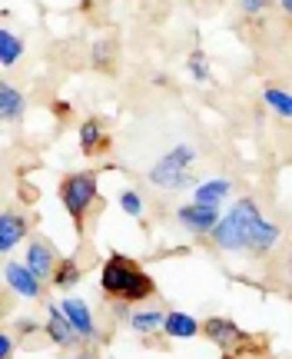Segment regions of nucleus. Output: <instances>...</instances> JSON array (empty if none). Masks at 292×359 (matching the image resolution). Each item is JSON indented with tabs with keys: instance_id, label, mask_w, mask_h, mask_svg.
<instances>
[{
	"instance_id": "a211bd4d",
	"label": "nucleus",
	"mask_w": 292,
	"mask_h": 359,
	"mask_svg": "<svg viewBox=\"0 0 292 359\" xmlns=\"http://www.w3.org/2000/svg\"><path fill=\"white\" fill-rule=\"evenodd\" d=\"M163 326H166V313H160V309H143V313L130 316V330L133 333H156Z\"/></svg>"
},
{
	"instance_id": "6ab92c4d",
	"label": "nucleus",
	"mask_w": 292,
	"mask_h": 359,
	"mask_svg": "<svg viewBox=\"0 0 292 359\" xmlns=\"http://www.w3.org/2000/svg\"><path fill=\"white\" fill-rule=\"evenodd\" d=\"M263 103H266L272 114H279L282 120H292V93L279 87H266L263 90Z\"/></svg>"
},
{
	"instance_id": "0eeeda50",
	"label": "nucleus",
	"mask_w": 292,
	"mask_h": 359,
	"mask_svg": "<svg viewBox=\"0 0 292 359\" xmlns=\"http://www.w3.org/2000/svg\"><path fill=\"white\" fill-rule=\"evenodd\" d=\"M60 309L67 313V320L74 323V330L80 339H93L97 336V323H93V313H90V306L80 299V296H67L64 303H60Z\"/></svg>"
},
{
	"instance_id": "a878e982",
	"label": "nucleus",
	"mask_w": 292,
	"mask_h": 359,
	"mask_svg": "<svg viewBox=\"0 0 292 359\" xmlns=\"http://www.w3.org/2000/svg\"><path fill=\"white\" fill-rule=\"evenodd\" d=\"M17 330H20V333H27V336H30V333H34V330H37V323H34V320H27V316H24V320H17Z\"/></svg>"
},
{
	"instance_id": "393cba45",
	"label": "nucleus",
	"mask_w": 292,
	"mask_h": 359,
	"mask_svg": "<svg viewBox=\"0 0 292 359\" xmlns=\"http://www.w3.org/2000/svg\"><path fill=\"white\" fill-rule=\"evenodd\" d=\"M13 356V339L11 336H0V359H11Z\"/></svg>"
},
{
	"instance_id": "cd10ccee",
	"label": "nucleus",
	"mask_w": 292,
	"mask_h": 359,
	"mask_svg": "<svg viewBox=\"0 0 292 359\" xmlns=\"http://www.w3.org/2000/svg\"><path fill=\"white\" fill-rule=\"evenodd\" d=\"M279 4H282V11L286 13H292V0H279Z\"/></svg>"
},
{
	"instance_id": "dca6fc26",
	"label": "nucleus",
	"mask_w": 292,
	"mask_h": 359,
	"mask_svg": "<svg viewBox=\"0 0 292 359\" xmlns=\"http://www.w3.org/2000/svg\"><path fill=\"white\" fill-rule=\"evenodd\" d=\"M103 143H106V133H103L100 120H83L80 123V150L83 154H97Z\"/></svg>"
},
{
	"instance_id": "20e7f679",
	"label": "nucleus",
	"mask_w": 292,
	"mask_h": 359,
	"mask_svg": "<svg viewBox=\"0 0 292 359\" xmlns=\"http://www.w3.org/2000/svg\"><path fill=\"white\" fill-rule=\"evenodd\" d=\"M93 200H97V173L93 170L70 173L60 183V203L76 219V226H83V217H87V210L93 206Z\"/></svg>"
},
{
	"instance_id": "b1692460",
	"label": "nucleus",
	"mask_w": 292,
	"mask_h": 359,
	"mask_svg": "<svg viewBox=\"0 0 292 359\" xmlns=\"http://www.w3.org/2000/svg\"><path fill=\"white\" fill-rule=\"evenodd\" d=\"M110 64V43H97L93 47V67H103Z\"/></svg>"
},
{
	"instance_id": "bb28decb",
	"label": "nucleus",
	"mask_w": 292,
	"mask_h": 359,
	"mask_svg": "<svg viewBox=\"0 0 292 359\" xmlns=\"http://www.w3.org/2000/svg\"><path fill=\"white\" fill-rule=\"evenodd\" d=\"M53 114H57V116H67V114H70V107H67V103H57V107H53Z\"/></svg>"
},
{
	"instance_id": "1a4fd4ad",
	"label": "nucleus",
	"mask_w": 292,
	"mask_h": 359,
	"mask_svg": "<svg viewBox=\"0 0 292 359\" xmlns=\"http://www.w3.org/2000/svg\"><path fill=\"white\" fill-rule=\"evenodd\" d=\"M30 230V219L24 213H13V210H4L0 213V253H11L13 246L20 243Z\"/></svg>"
},
{
	"instance_id": "2eb2a0df",
	"label": "nucleus",
	"mask_w": 292,
	"mask_h": 359,
	"mask_svg": "<svg viewBox=\"0 0 292 359\" xmlns=\"http://www.w3.org/2000/svg\"><path fill=\"white\" fill-rule=\"evenodd\" d=\"M24 114H27L24 93L17 87H11V83H4L0 87V116L4 120H24Z\"/></svg>"
},
{
	"instance_id": "412c9836",
	"label": "nucleus",
	"mask_w": 292,
	"mask_h": 359,
	"mask_svg": "<svg viewBox=\"0 0 292 359\" xmlns=\"http://www.w3.org/2000/svg\"><path fill=\"white\" fill-rule=\"evenodd\" d=\"M120 206H123V213L133 219H140L143 217V196L137 190H123L120 193Z\"/></svg>"
},
{
	"instance_id": "ddd939ff",
	"label": "nucleus",
	"mask_w": 292,
	"mask_h": 359,
	"mask_svg": "<svg viewBox=\"0 0 292 359\" xmlns=\"http://www.w3.org/2000/svg\"><path fill=\"white\" fill-rule=\"evenodd\" d=\"M229 193H232V183H229V180H223V177H216V180H203V183H196L193 200H196V203L219 206L229 196Z\"/></svg>"
},
{
	"instance_id": "4468645a",
	"label": "nucleus",
	"mask_w": 292,
	"mask_h": 359,
	"mask_svg": "<svg viewBox=\"0 0 292 359\" xmlns=\"http://www.w3.org/2000/svg\"><path fill=\"white\" fill-rule=\"evenodd\" d=\"M200 323L193 320L190 313H166V326L163 333L169 336V339H193V336H200Z\"/></svg>"
},
{
	"instance_id": "9d476101",
	"label": "nucleus",
	"mask_w": 292,
	"mask_h": 359,
	"mask_svg": "<svg viewBox=\"0 0 292 359\" xmlns=\"http://www.w3.org/2000/svg\"><path fill=\"white\" fill-rule=\"evenodd\" d=\"M43 330H47V336H50L57 346H74L76 339V330L74 323L67 320V313L60 306H47V320H43Z\"/></svg>"
},
{
	"instance_id": "423d86ee",
	"label": "nucleus",
	"mask_w": 292,
	"mask_h": 359,
	"mask_svg": "<svg viewBox=\"0 0 292 359\" xmlns=\"http://www.w3.org/2000/svg\"><path fill=\"white\" fill-rule=\"evenodd\" d=\"M176 219L186 226L190 233H196V236H203V233H213L216 230V223L223 217H219V206H209V203H196L193 200L190 206H179L176 210Z\"/></svg>"
},
{
	"instance_id": "7ed1b4c3",
	"label": "nucleus",
	"mask_w": 292,
	"mask_h": 359,
	"mask_svg": "<svg viewBox=\"0 0 292 359\" xmlns=\"http://www.w3.org/2000/svg\"><path fill=\"white\" fill-rule=\"evenodd\" d=\"M196 160V150L193 147H173L169 154H163L150 170V183L160 187V190H183L190 183V167Z\"/></svg>"
},
{
	"instance_id": "f8f14e48",
	"label": "nucleus",
	"mask_w": 292,
	"mask_h": 359,
	"mask_svg": "<svg viewBox=\"0 0 292 359\" xmlns=\"http://www.w3.org/2000/svg\"><path fill=\"white\" fill-rule=\"evenodd\" d=\"M282 240V230L272 223V219H259L256 223V230H253V240H249V253H256V257H263V253H269L272 246Z\"/></svg>"
},
{
	"instance_id": "c756f323",
	"label": "nucleus",
	"mask_w": 292,
	"mask_h": 359,
	"mask_svg": "<svg viewBox=\"0 0 292 359\" xmlns=\"http://www.w3.org/2000/svg\"><path fill=\"white\" fill-rule=\"evenodd\" d=\"M223 359H236V356H232V353H223Z\"/></svg>"
},
{
	"instance_id": "f03ea898",
	"label": "nucleus",
	"mask_w": 292,
	"mask_h": 359,
	"mask_svg": "<svg viewBox=\"0 0 292 359\" xmlns=\"http://www.w3.org/2000/svg\"><path fill=\"white\" fill-rule=\"evenodd\" d=\"M259 219H263V213H259L256 200L242 196V200H236V206L229 210L226 217L216 223V230H213V243H216L223 253H239V250H249V240H253V230H256V223H259Z\"/></svg>"
},
{
	"instance_id": "aec40b11",
	"label": "nucleus",
	"mask_w": 292,
	"mask_h": 359,
	"mask_svg": "<svg viewBox=\"0 0 292 359\" xmlns=\"http://www.w3.org/2000/svg\"><path fill=\"white\" fill-rule=\"evenodd\" d=\"M76 283H80L76 259H60V263H57V273H53V286H57V290H70Z\"/></svg>"
},
{
	"instance_id": "f3484780",
	"label": "nucleus",
	"mask_w": 292,
	"mask_h": 359,
	"mask_svg": "<svg viewBox=\"0 0 292 359\" xmlns=\"http://www.w3.org/2000/svg\"><path fill=\"white\" fill-rule=\"evenodd\" d=\"M20 57H24V40L17 37L13 30H7V27H4V30H0V64L13 67Z\"/></svg>"
},
{
	"instance_id": "4be33fe9",
	"label": "nucleus",
	"mask_w": 292,
	"mask_h": 359,
	"mask_svg": "<svg viewBox=\"0 0 292 359\" xmlns=\"http://www.w3.org/2000/svg\"><path fill=\"white\" fill-rule=\"evenodd\" d=\"M190 74H193V80H200V83H206V80H209V64H206V53L203 50H193Z\"/></svg>"
},
{
	"instance_id": "f257e3e1",
	"label": "nucleus",
	"mask_w": 292,
	"mask_h": 359,
	"mask_svg": "<svg viewBox=\"0 0 292 359\" xmlns=\"http://www.w3.org/2000/svg\"><path fill=\"white\" fill-rule=\"evenodd\" d=\"M100 290L110 296V299H123V303H143V299H150V296L156 293V286H153L150 276H146L133 259L120 257V253H113V257L103 263Z\"/></svg>"
},
{
	"instance_id": "39448f33",
	"label": "nucleus",
	"mask_w": 292,
	"mask_h": 359,
	"mask_svg": "<svg viewBox=\"0 0 292 359\" xmlns=\"http://www.w3.org/2000/svg\"><path fill=\"white\" fill-rule=\"evenodd\" d=\"M4 283H7L20 299H40V296H43V280H37L34 269L27 266V263H17V259H7V263H4Z\"/></svg>"
},
{
	"instance_id": "9b49d317",
	"label": "nucleus",
	"mask_w": 292,
	"mask_h": 359,
	"mask_svg": "<svg viewBox=\"0 0 292 359\" xmlns=\"http://www.w3.org/2000/svg\"><path fill=\"white\" fill-rule=\"evenodd\" d=\"M203 333L209 343H216V346H232V343H242L246 339V333H242L239 326L232 320H223V316H213V320H206L203 323Z\"/></svg>"
},
{
	"instance_id": "c85d7f7f",
	"label": "nucleus",
	"mask_w": 292,
	"mask_h": 359,
	"mask_svg": "<svg viewBox=\"0 0 292 359\" xmlns=\"http://www.w3.org/2000/svg\"><path fill=\"white\" fill-rule=\"evenodd\" d=\"M67 359H90L87 353H76V356H67Z\"/></svg>"
},
{
	"instance_id": "6e6552de",
	"label": "nucleus",
	"mask_w": 292,
	"mask_h": 359,
	"mask_svg": "<svg viewBox=\"0 0 292 359\" xmlns=\"http://www.w3.org/2000/svg\"><path fill=\"white\" fill-rule=\"evenodd\" d=\"M27 266L34 269V276L37 280H53V273H57V257H53V246L43 243V240H34V243L27 246Z\"/></svg>"
},
{
	"instance_id": "7c9ffc66",
	"label": "nucleus",
	"mask_w": 292,
	"mask_h": 359,
	"mask_svg": "<svg viewBox=\"0 0 292 359\" xmlns=\"http://www.w3.org/2000/svg\"><path fill=\"white\" fill-rule=\"evenodd\" d=\"M289 266H292V253H289Z\"/></svg>"
},
{
	"instance_id": "5701e85b",
	"label": "nucleus",
	"mask_w": 292,
	"mask_h": 359,
	"mask_svg": "<svg viewBox=\"0 0 292 359\" xmlns=\"http://www.w3.org/2000/svg\"><path fill=\"white\" fill-rule=\"evenodd\" d=\"M269 4H272V0H239V7H242L246 13H253V17H256V13L266 11Z\"/></svg>"
}]
</instances>
